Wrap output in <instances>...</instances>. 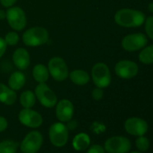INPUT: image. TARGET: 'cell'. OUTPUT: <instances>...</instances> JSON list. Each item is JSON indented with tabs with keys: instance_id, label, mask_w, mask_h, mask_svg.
I'll return each instance as SVG.
<instances>
[{
	"instance_id": "1",
	"label": "cell",
	"mask_w": 153,
	"mask_h": 153,
	"mask_svg": "<svg viewBox=\"0 0 153 153\" xmlns=\"http://www.w3.org/2000/svg\"><path fill=\"white\" fill-rule=\"evenodd\" d=\"M146 16L140 10L123 8L117 10L114 15V21L118 25L125 28H135L143 25Z\"/></svg>"
},
{
	"instance_id": "2",
	"label": "cell",
	"mask_w": 153,
	"mask_h": 153,
	"mask_svg": "<svg viewBox=\"0 0 153 153\" xmlns=\"http://www.w3.org/2000/svg\"><path fill=\"white\" fill-rule=\"evenodd\" d=\"M47 30L41 26H35L27 29L22 34V42L30 47H37L46 44L49 40Z\"/></svg>"
},
{
	"instance_id": "3",
	"label": "cell",
	"mask_w": 153,
	"mask_h": 153,
	"mask_svg": "<svg viewBox=\"0 0 153 153\" xmlns=\"http://www.w3.org/2000/svg\"><path fill=\"white\" fill-rule=\"evenodd\" d=\"M91 76L96 87L103 89L111 85V74L109 67L103 62H98L94 64L91 70Z\"/></svg>"
},
{
	"instance_id": "4",
	"label": "cell",
	"mask_w": 153,
	"mask_h": 153,
	"mask_svg": "<svg viewBox=\"0 0 153 153\" xmlns=\"http://www.w3.org/2000/svg\"><path fill=\"white\" fill-rule=\"evenodd\" d=\"M49 137L52 145L62 147L67 144L69 139V128L63 123H55L49 130Z\"/></svg>"
},
{
	"instance_id": "5",
	"label": "cell",
	"mask_w": 153,
	"mask_h": 153,
	"mask_svg": "<svg viewBox=\"0 0 153 153\" xmlns=\"http://www.w3.org/2000/svg\"><path fill=\"white\" fill-rule=\"evenodd\" d=\"M34 94L39 102L46 108L55 107L58 102L56 94L46 83H39L36 87Z\"/></svg>"
},
{
	"instance_id": "6",
	"label": "cell",
	"mask_w": 153,
	"mask_h": 153,
	"mask_svg": "<svg viewBox=\"0 0 153 153\" xmlns=\"http://www.w3.org/2000/svg\"><path fill=\"white\" fill-rule=\"evenodd\" d=\"M49 75L57 82H63L69 76V70L64 59L61 57H53L48 63Z\"/></svg>"
},
{
	"instance_id": "7",
	"label": "cell",
	"mask_w": 153,
	"mask_h": 153,
	"mask_svg": "<svg viewBox=\"0 0 153 153\" xmlns=\"http://www.w3.org/2000/svg\"><path fill=\"white\" fill-rule=\"evenodd\" d=\"M6 19L10 28L22 31L26 27L27 17L25 11L19 7H10L6 10Z\"/></svg>"
},
{
	"instance_id": "8",
	"label": "cell",
	"mask_w": 153,
	"mask_h": 153,
	"mask_svg": "<svg viewBox=\"0 0 153 153\" xmlns=\"http://www.w3.org/2000/svg\"><path fill=\"white\" fill-rule=\"evenodd\" d=\"M43 143V137L37 131H30L26 134L19 144L22 153H37L40 150Z\"/></svg>"
},
{
	"instance_id": "9",
	"label": "cell",
	"mask_w": 153,
	"mask_h": 153,
	"mask_svg": "<svg viewBox=\"0 0 153 153\" xmlns=\"http://www.w3.org/2000/svg\"><path fill=\"white\" fill-rule=\"evenodd\" d=\"M148 39L143 33H134L126 35L123 38L121 46L127 52H136L146 46Z\"/></svg>"
},
{
	"instance_id": "10",
	"label": "cell",
	"mask_w": 153,
	"mask_h": 153,
	"mask_svg": "<svg viewBox=\"0 0 153 153\" xmlns=\"http://www.w3.org/2000/svg\"><path fill=\"white\" fill-rule=\"evenodd\" d=\"M131 148V143L123 136H114L105 143L104 149L108 153H128Z\"/></svg>"
},
{
	"instance_id": "11",
	"label": "cell",
	"mask_w": 153,
	"mask_h": 153,
	"mask_svg": "<svg viewBox=\"0 0 153 153\" xmlns=\"http://www.w3.org/2000/svg\"><path fill=\"white\" fill-rule=\"evenodd\" d=\"M114 71L117 76L120 79H131L137 76L139 71V67L134 61L122 60L116 64Z\"/></svg>"
},
{
	"instance_id": "12",
	"label": "cell",
	"mask_w": 153,
	"mask_h": 153,
	"mask_svg": "<svg viewBox=\"0 0 153 153\" xmlns=\"http://www.w3.org/2000/svg\"><path fill=\"white\" fill-rule=\"evenodd\" d=\"M18 118L21 123L31 128H39L43 124V117L31 108H23L19 111Z\"/></svg>"
},
{
	"instance_id": "13",
	"label": "cell",
	"mask_w": 153,
	"mask_h": 153,
	"mask_svg": "<svg viewBox=\"0 0 153 153\" xmlns=\"http://www.w3.org/2000/svg\"><path fill=\"white\" fill-rule=\"evenodd\" d=\"M124 128L127 133L134 136H143L147 132L148 124L146 120L142 118L133 117L128 118L124 123Z\"/></svg>"
},
{
	"instance_id": "14",
	"label": "cell",
	"mask_w": 153,
	"mask_h": 153,
	"mask_svg": "<svg viewBox=\"0 0 153 153\" xmlns=\"http://www.w3.org/2000/svg\"><path fill=\"white\" fill-rule=\"evenodd\" d=\"M55 106V114L60 122L67 123L71 120L74 114V106L70 100L67 99L60 100Z\"/></svg>"
},
{
	"instance_id": "15",
	"label": "cell",
	"mask_w": 153,
	"mask_h": 153,
	"mask_svg": "<svg viewBox=\"0 0 153 153\" xmlns=\"http://www.w3.org/2000/svg\"><path fill=\"white\" fill-rule=\"evenodd\" d=\"M12 58L15 67L19 70H26L30 65V55L24 48L16 49L13 52Z\"/></svg>"
},
{
	"instance_id": "16",
	"label": "cell",
	"mask_w": 153,
	"mask_h": 153,
	"mask_svg": "<svg viewBox=\"0 0 153 153\" xmlns=\"http://www.w3.org/2000/svg\"><path fill=\"white\" fill-rule=\"evenodd\" d=\"M16 91L0 82V102L6 105H13L16 101Z\"/></svg>"
},
{
	"instance_id": "17",
	"label": "cell",
	"mask_w": 153,
	"mask_h": 153,
	"mask_svg": "<svg viewBox=\"0 0 153 153\" xmlns=\"http://www.w3.org/2000/svg\"><path fill=\"white\" fill-rule=\"evenodd\" d=\"M26 78L20 71L13 72L8 79V87L13 91H19L25 85Z\"/></svg>"
},
{
	"instance_id": "18",
	"label": "cell",
	"mask_w": 153,
	"mask_h": 153,
	"mask_svg": "<svg viewBox=\"0 0 153 153\" xmlns=\"http://www.w3.org/2000/svg\"><path fill=\"white\" fill-rule=\"evenodd\" d=\"M70 80L73 84L79 86L87 85L90 81V76L84 70H74L69 74Z\"/></svg>"
},
{
	"instance_id": "19",
	"label": "cell",
	"mask_w": 153,
	"mask_h": 153,
	"mask_svg": "<svg viewBox=\"0 0 153 153\" xmlns=\"http://www.w3.org/2000/svg\"><path fill=\"white\" fill-rule=\"evenodd\" d=\"M32 76L38 83H45L49 79V72L48 67L43 64H37L34 67Z\"/></svg>"
},
{
	"instance_id": "20",
	"label": "cell",
	"mask_w": 153,
	"mask_h": 153,
	"mask_svg": "<svg viewBox=\"0 0 153 153\" xmlns=\"http://www.w3.org/2000/svg\"><path fill=\"white\" fill-rule=\"evenodd\" d=\"M91 143V138L86 133L76 134L73 140V146L76 150L84 151L88 149Z\"/></svg>"
},
{
	"instance_id": "21",
	"label": "cell",
	"mask_w": 153,
	"mask_h": 153,
	"mask_svg": "<svg viewBox=\"0 0 153 153\" xmlns=\"http://www.w3.org/2000/svg\"><path fill=\"white\" fill-rule=\"evenodd\" d=\"M36 96L31 91H25L20 94L19 103L23 108H31L36 102Z\"/></svg>"
},
{
	"instance_id": "22",
	"label": "cell",
	"mask_w": 153,
	"mask_h": 153,
	"mask_svg": "<svg viewBox=\"0 0 153 153\" xmlns=\"http://www.w3.org/2000/svg\"><path fill=\"white\" fill-rule=\"evenodd\" d=\"M19 143L13 140H5L0 142V153H16Z\"/></svg>"
},
{
	"instance_id": "23",
	"label": "cell",
	"mask_w": 153,
	"mask_h": 153,
	"mask_svg": "<svg viewBox=\"0 0 153 153\" xmlns=\"http://www.w3.org/2000/svg\"><path fill=\"white\" fill-rule=\"evenodd\" d=\"M139 61L144 64H153V44L143 48L138 55Z\"/></svg>"
},
{
	"instance_id": "24",
	"label": "cell",
	"mask_w": 153,
	"mask_h": 153,
	"mask_svg": "<svg viewBox=\"0 0 153 153\" xmlns=\"http://www.w3.org/2000/svg\"><path fill=\"white\" fill-rule=\"evenodd\" d=\"M136 147L137 148L138 150H140V152H146L149 149V140L147 137H144V136H139L137 137V139L135 141Z\"/></svg>"
},
{
	"instance_id": "25",
	"label": "cell",
	"mask_w": 153,
	"mask_h": 153,
	"mask_svg": "<svg viewBox=\"0 0 153 153\" xmlns=\"http://www.w3.org/2000/svg\"><path fill=\"white\" fill-rule=\"evenodd\" d=\"M4 41L7 46H13L18 44L19 41V36L15 31H9L4 36Z\"/></svg>"
},
{
	"instance_id": "26",
	"label": "cell",
	"mask_w": 153,
	"mask_h": 153,
	"mask_svg": "<svg viewBox=\"0 0 153 153\" xmlns=\"http://www.w3.org/2000/svg\"><path fill=\"white\" fill-rule=\"evenodd\" d=\"M145 31L148 37L153 40V16H150L145 19Z\"/></svg>"
},
{
	"instance_id": "27",
	"label": "cell",
	"mask_w": 153,
	"mask_h": 153,
	"mask_svg": "<svg viewBox=\"0 0 153 153\" xmlns=\"http://www.w3.org/2000/svg\"><path fill=\"white\" fill-rule=\"evenodd\" d=\"M104 96V91L102 88H96L92 91V98L96 101H100Z\"/></svg>"
},
{
	"instance_id": "28",
	"label": "cell",
	"mask_w": 153,
	"mask_h": 153,
	"mask_svg": "<svg viewBox=\"0 0 153 153\" xmlns=\"http://www.w3.org/2000/svg\"><path fill=\"white\" fill-rule=\"evenodd\" d=\"M86 153H105V150L100 145L95 144L91 146Z\"/></svg>"
},
{
	"instance_id": "29",
	"label": "cell",
	"mask_w": 153,
	"mask_h": 153,
	"mask_svg": "<svg viewBox=\"0 0 153 153\" xmlns=\"http://www.w3.org/2000/svg\"><path fill=\"white\" fill-rule=\"evenodd\" d=\"M7 45L6 44L5 41H4V39L2 37H0V58L4 55V54L5 53L6 49H7Z\"/></svg>"
},
{
	"instance_id": "30",
	"label": "cell",
	"mask_w": 153,
	"mask_h": 153,
	"mask_svg": "<svg viewBox=\"0 0 153 153\" xmlns=\"http://www.w3.org/2000/svg\"><path fill=\"white\" fill-rule=\"evenodd\" d=\"M8 126V123L5 117L2 116H0V132L5 131Z\"/></svg>"
},
{
	"instance_id": "31",
	"label": "cell",
	"mask_w": 153,
	"mask_h": 153,
	"mask_svg": "<svg viewBox=\"0 0 153 153\" xmlns=\"http://www.w3.org/2000/svg\"><path fill=\"white\" fill-rule=\"evenodd\" d=\"M17 0H0V2L4 7H12Z\"/></svg>"
},
{
	"instance_id": "32",
	"label": "cell",
	"mask_w": 153,
	"mask_h": 153,
	"mask_svg": "<svg viewBox=\"0 0 153 153\" xmlns=\"http://www.w3.org/2000/svg\"><path fill=\"white\" fill-rule=\"evenodd\" d=\"M6 19V11L2 9H0V20Z\"/></svg>"
},
{
	"instance_id": "33",
	"label": "cell",
	"mask_w": 153,
	"mask_h": 153,
	"mask_svg": "<svg viewBox=\"0 0 153 153\" xmlns=\"http://www.w3.org/2000/svg\"><path fill=\"white\" fill-rule=\"evenodd\" d=\"M148 10L150 12H152V13H153V2L149 3V5H148Z\"/></svg>"
},
{
	"instance_id": "34",
	"label": "cell",
	"mask_w": 153,
	"mask_h": 153,
	"mask_svg": "<svg viewBox=\"0 0 153 153\" xmlns=\"http://www.w3.org/2000/svg\"><path fill=\"white\" fill-rule=\"evenodd\" d=\"M131 153H141L140 152H137V151H134V152H131Z\"/></svg>"
}]
</instances>
